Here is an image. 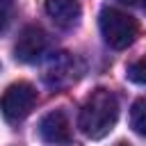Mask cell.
<instances>
[{
    "instance_id": "obj_1",
    "label": "cell",
    "mask_w": 146,
    "mask_h": 146,
    "mask_svg": "<svg viewBox=\"0 0 146 146\" xmlns=\"http://www.w3.org/2000/svg\"><path fill=\"white\" fill-rule=\"evenodd\" d=\"M119 121V100L110 89H96L78 114V128L89 139H103Z\"/></svg>"
},
{
    "instance_id": "obj_2",
    "label": "cell",
    "mask_w": 146,
    "mask_h": 146,
    "mask_svg": "<svg viewBox=\"0 0 146 146\" xmlns=\"http://www.w3.org/2000/svg\"><path fill=\"white\" fill-rule=\"evenodd\" d=\"M98 25H100V34L105 43L114 50L128 48L137 39V32H139L137 21L116 7H103L98 16Z\"/></svg>"
},
{
    "instance_id": "obj_3",
    "label": "cell",
    "mask_w": 146,
    "mask_h": 146,
    "mask_svg": "<svg viewBox=\"0 0 146 146\" xmlns=\"http://www.w3.org/2000/svg\"><path fill=\"white\" fill-rule=\"evenodd\" d=\"M36 105V89L30 82H14L0 98V112L9 123L23 121Z\"/></svg>"
},
{
    "instance_id": "obj_4",
    "label": "cell",
    "mask_w": 146,
    "mask_h": 146,
    "mask_svg": "<svg viewBox=\"0 0 146 146\" xmlns=\"http://www.w3.org/2000/svg\"><path fill=\"white\" fill-rule=\"evenodd\" d=\"M80 71H82V66L75 55L55 52L48 57V62L43 66V82L50 89H64V87H71L80 78Z\"/></svg>"
},
{
    "instance_id": "obj_5",
    "label": "cell",
    "mask_w": 146,
    "mask_h": 146,
    "mask_svg": "<svg viewBox=\"0 0 146 146\" xmlns=\"http://www.w3.org/2000/svg\"><path fill=\"white\" fill-rule=\"evenodd\" d=\"M48 46H50V39L46 34V30H41L39 25H27L21 30V34L14 43V57L23 64H32L46 55Z\"/></svg>"
},
{
    "instance_id": "obj_6",
    "label": "cell",
    "mask_w": 146,
    "mask_h": 146,
    "mask_svg": "<svg viewBox=\"0 0 146 146\" xmlns=\"http://www.w3.org/2000/svg\"><path fill=\"white\" fill-rule=\"evenodd\" d=\"M39 137L50 146H66L71 144V123L62 110H52L41 116L39 121Z\"/></svg>"
},
{
    "instance_id": "obj_7",
    "label": "cell",
    "mask_w": 146,
    "mask_h": 146,
    "mask_svg": "<svg viewBox=\"0 0 146 146\" xmlns=\"http://www.w3.org/2000/svg\"><path fill=\"white\" fill-rule=\"evenodd\" d=\"M46 14L57 27L71 30L80 23L82 9L78 0H46Z\"/></svg>"
},
{
    "instance_id": "obj_8",
    "label": "cell",
    "mask_w": 146,
    "mask_h": 146,
    "mask_svg": "<svg viewBox=\"0 0 146 146\" xmlns=\"http://www.w3.org/2000/svg\"><path fill=\"white\" fill-rule=\"evenodd\" d=\"M130 128L137 135L146 137V96H141L132 103V107H130Z\"/></svg>"
},
{
    "instance_id": "obj_9",
    "label": "cell",
    "mask_w": 146,
    "mask_h": 146,
    "mask_svg": "<svg viewBox=\"0 0 146 146\" xmlns=\"http://www.w3.org/2000/svg\"><path fill=\"white\" fill-rule=\"evenodd\" d=\"M125 75H128V80H132V82H137V84H146V55L139 57L137 62H132V64L128 66Z\"/></svg>"
},
{
    "instance_id": "obj_10",
    "label": "cell",
    "mask_w": 146,
    "mask_h": 146,
    "mask_svg": "<svg viewBox=\"0 0 146 146\" xmlns=\"http://www.w3.org/2000/svg\"><path fill=\"white\" fill-rule=\"evenodd\" d=\"M14 16V0H0V34L9 27Z\"/></svg>"
},
{
    "instance_id": "obj_11",
    "label": "cell",
    "mask_w": 146,
    "mask_h": 146,
    "mask_svg": "<svg viewBox=\"0 0 146 146\" xmlns=\"http://www.w3.org/2000/svg\"><path fill=\"white\" fill-rule=\"evenodd\" d=\"M116 2H121V5H130V7H139V5H144L146 0H116Z\"/></svg>"
},
{
    "instance_id": "obj_12",
    "label": "cell",
    "mask_w": 146,
    "mask_h": 146,
    "mask_svg": "<svg viewBox=\"0 0 146 146\" xmlns=\"http://www.w3.org/2000/svg\"><path fill=\"white\" fill-rule=\"evenodd\" d=\"M119 146H128V144H119Z\"/></svg>"
},
{
    "instance_id": "obj_13",
    "label": "cell",
    "mask_w": 146,
    "mask_h": 146,
    "mask_svg": "<svg viewBox=\"0 0 146 146\" xmlns=\"http://www.w3.org/2000/svg\"><path fill=\"white\" fill-rule=\"evenodd\" d=\"M144 7H146V2H144Z\"/></svg>"
}]
</instances>
